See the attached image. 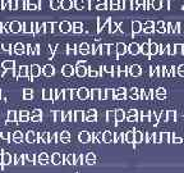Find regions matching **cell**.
I'll use <instances>...</instances> for the list:
<instances>
[{
  "mask_svg": "<svg viewBox=\"0 0 184 173\" xmlns=\"http://www.w3.org/2000/svg\"><path fill=\"white\" fill-rule=\"evenodd\" d=\"M27 159L29 160V162H35V155L33 154H28L27 155Z\"/></svg>",
  "mask_w": 184,
  "mask_h": 173,
  "instance_id": "4dcf8cb0",
  "label": "cell"
},
{
  "mask_svg": "<svg viewBox=\"0 0 184 173\" xmlns=\"http://www.w3.org/2000/svg\"><path fill=\"white\" fill-rule=\"evenodd\" d=\"M0 139H1V140H7V141H9V140H10V135H9V132H1V133H0Z\"/></svg>",
  "mask_w": 184,
  "mask_h": 173,
  "instance_id": "603a6c76",
  "label": "cell"
},
{
  "mask_svg": "<svg viewBox=\"0 0 184 173\" xmlns=\"http://www.w3.org/2000/svg\"><path fill=\"white\" fill-rule=\"evenodd\" d=\"M44 74L47 77L52 76V74H54V67H51V65H49V64L45 65V67H44Z\"/></svg>",
  "mask_w": 184,
  "mask_h": 173,
  "instance_id": "ba28073f",
  "label": "cell"
},
{
  "mask_svg": "<svg viewBox=\"0 0 184 173\" xmlns=\"http://www.w3.org/2000/svg\"><path fill=\"white\" fill-rule=\"evenodd\" d=\"M50 28H51V25H50V23H46V30H45V31H51Z\"/></svg>",
  "mask_w": 184,
  "mask_h": 173,
  "instance_id": "f35d334b",
  "label": "cell"
},
{
  "mask_svg": "<svg viewBox=\"0 0 184 173\" xmlns=\"http://www.w3.org/2000/svg\"><path fill=\"white\" fill-rule=\"evenodd\" d=\"M26 139H27V141H28V142H35V140H36L35 132H32V131H29V132H27V135H26Z\"/></svg>",
  "mask_w": 184,
  "mask_h": 173,
  "instance_id": "2e32d148",
  "label": "cell"
},
{
  "mask_svg": "<svg viewBox=\"0 0 184 173\" xmlns=\"http://www.w3.org/2000/svg\"><path fill=\"white\" fill-rule=\"evenodd\" d=\"M1 49L4 50V51H7V53H12V45H10V44H7V43L1 44Z\"/></svg>",
  "mask_w": 184,
  "mask_h": 173,
  "instance_id": "ffe728a7",
  "label": "cell"
},
{
  "mask_svg": "<svg viewBox=\"0 0 184 173\" xmlns=\"http://www.w3.org/2000/svg\"><path fill=\"white\" fill-rule=\"evenodd\" d=\"M33 23H29V22H26V23H23V32L25 34H31V32H33Z\"/></svg>",
  "mask_w": 184,
  "mask_h": 173,
  "instance_id": "8992f818",
  "label": "cell"
},
{
  "mask_svg": "<svg viewBox=\"0 0 184 173\" xmlns=\"http://www.w3.org/2000/svg\"><path fill=\"white\" fill-rule=\"evenodd\" d=\"M1 67L4 68L5 71H13L14 67H16V62L14 60H4L1 63Z\"/></svg>",
  "mask_w": 184,
  "mask_h": 173,
  "instance_id": "7a4b0ae2",
  "label": "cell"
},
{
  "mask_svg": "<svg viewBox=\"0 0 184 173\" xmlns=\"http://www.w3.org/2000/svg\"><path fill=\"white\" fill-rule=\"evenodd\" d=\"M17 9H26V0H17Z\"/></svg>",
  "mask_w": 184,
  "mask_h": 173,
  "instance_id": "d6986e66",
  "label": "cell"
},
{
  "mask_svg": "<svg viewBox=\"0 0 184 173\" xmlns=\"http://www.w3.org/2000/svg\"><path fill=\"white\" fill-rule=\"evenodd\" d=\"M32 97H33V92H32L31 89H25V91H23V99L31 100Z\"/></svg>",
  "mask_w": 184,
  "mask_h": 173,
  "instance_id": "9c48e42d",
  "label": "cell"
},
{
  "mask_svg": "<svg viewBox=\"0 0 184 173\" xmlns=\"http://www.w3.org/2000/svg\"><path fill=\"white\" fill-rule=\"evenodd\" d=\"M79 140H81L82 142H87L88 140H90V136H88L87 132H82L81 135H79Z\"/></svg>",
  "mask_w": 184,
  "mask_h": 173,
  "instance_id": "ac0fdd59",
  "label": "cell"
},
{
  "mask_svg": "<svg viewBox=\"0 0 184 173\" xmlns=\"http://www.w3.org/2000/svg\"><path fill=\"white\" fill-rule=\"evenodd\" d=\"M60 30L63 32H69L70 31V23L67 22V21H64V22L60 23Z\"/></svg>",
  "mask_w": 184,
  "mask_h": 173,
  "instance_id": "4fadbf2b",
  "label": "cell"
},
{
  "mask_svg": "<svg viewBox=\"0 0 184 173\" xmlns=\"http://www.w3.org/2000/svg\"><path fill=\"white\" fill-rule=\"evenodd\" d=\"M60 5H61V3L59 1V0H51V8L52 9H58Z\"/></svg>",
  "mask_w": 184,
  "mask_h": 173,
  "instance_id": "44dd1931",
  "label": "cell"
},
{
  "mask_svg": "<svg viewBox=\"0 0 184 173\" xmlns=\"http://www.w3.org/2000/svg\"><path fill=\"white\" fill-rule=\"evenodd\" d=\"M41 114V112L38 109H36V110H33V115H40Z\"/></svg>",
  "mask_w": 184,
  "mask_h": 173,
  "instance_id": "74e56055",
  "label": "cell"
},
{
  "mask_svg": "<svg viewBox=\"0 0 184 173\" xmlns=\"http://www.w3.org/2000/svg\"><path fill=\"white\" fill-rule=\"evenodd\" d=\"M38 159H40L41 164H46V162H47V155H46L45 153L40 154V157H38Z\"/></svg>",
  "mask_w": 184,
  "mask_h": 173,
  "instance_id": "7402d4cb",
  "label": "cell"
},
{
  "mask_svg": "<svg viewBox=\"0 0 184 173\" xmlns=\"http://www.w3.org/2000/svg\"><path fill=\"white\" fill-rule=\"evenodd\" d=\"M32 53H33V51H32V49H31V45H28V46H27V54L31 55Z\"/></svg>",
  "mask_w": 184,
  "mask_h": 173,
  "instance_id": "d590c367",
  "label": "cell"
},
{
  "mask_svg": "<svg viewBox=\"0 0 184 173\" xmlns=\"http://www.w3.org/2000/svg\"><path fill=\"white\" fill-rule=\"evenodd\" d=\"M0 97H1V94H0Z\"/></svg>",
  "mask_w": 184,
  "mask_h": 173,
  "instance_id": "7bdbcfd3",
  "label": "cell"
},
{
  "mask_svg": "<svg viewBox=\"0 0 184 173\" xmlns=\"http://www.w3.org/2000/svg\"><path fill=\"white\" fill-rule=\"evenodd\" d=\"M81 53H83V54H87V53H88L87 44H82V45H81Z\"/></svg>",
  "mask_w": 184,
  "mask_h": 173,
  "instance_id": "4316f807",
  "label": "cell"
},
{
  "mask_svg": "<svg viewBox=\"0 0 184 173\" xmlns=\"http://www.w3.org/2000/svg\"><path fill=\"white\" fill-rule=\"evenodd\" d=\"M72 0H61V7H63V9L68 10L72 8Z\"/></svg>",
  "mask_w": 184,
  "mask_h": 173,
  "instance_id": "9a60e30c",
  "label": "cell"
},
{
  "mask_svg": "<svg viewBox=\"0 0 184 173\" xmlns=\"http://www.w3.org/2000/svg\"><path fill=\"white\" fill-rule=\"evenodd\" d=\"M95 162V155L93 154H88V157H87V163L88 164H93Z\"/></svg>",
  "mask_w": 184,
  "mask_h": 173,
  "instance_id": "83f0119b",
  "label": "cell"
},
{
  "mask_svg": "<svg viewBox=\"0 0 184 173\" xmlns=\"http://www.w3.org/2000/svg\"><path fill=\"white\" fill-rule=\"evenodd\" d=\"M81 119H83V114L81 112H77V121H81Z\"/></svg>",
  "mask_w": 184,
  "mask_h": 173,
  "instance_id": "d6a6232c",
  "label": "cell"
},
{
  "mask_svg": "<svg viewBox=\"0 0 184 173\" xmlns=\"http://www.w3.org/2000/svg\"><path fill=\"white\" fill-rule=\"evenodd\" d=\"M32 121H33V122H37V121H40V119H41V115H32Z\"/></svg>",
  "mask_w": 184,
  "mask_h": 173,
  "instance_id": "1f68e13d",
  "label": "cell"
},
{
  "mask_svg": "<svg viewBox=\"0 0 184 173\" xmlns=\"http://www.w3.org/2000/svg\"><path fill=\"white\" fill-rule=\"evenodd\" d=\"M22 140H23V133L20 132V131H16L13 135V141L19 144V142H22Z\"/></svg>",
  "mask_w": 184,
  "mask_h": 173,
  "instance_id": "30bf717a",
  "label": "cell"
},
{
  "mask_svg": "<svg viewBox=\"0 0 184 173\" xmlns=\"http://www.w3.org/2000/svg\"><path fill=\"white\" fill-rule=\"evenodd\" d=\"M77 74H78L79 77H83L86 74V68L83 67H78V69H77Z\"/></svg>",
  "mask_w": 184,
  "mask_h": 173,
  "instance_id": "d4e9b609",
  "label": "cell"
},
{
  "mask_svg": "<svg viewBox=\"0 0 184 173\" xmlns=\"http://www.w3.org/2000/svg\"><path fill=\"white\" fill-rule=\"evenodd\" d=\"M60 159H61V157L59 154L52 155V163H54V164H59V163H60Z\"/></svg>",
  "mask_w": 184,
  "mask_h": 173,
  "instance_id": "cb8c5ba5",
  "label": "cell"
},
{
  "mask_svg": "<svg viewBox=\"0 0 184 173\" xmlns=\"http://www.w3.org/2000/svg\"><path fill=\"white\" fill-rule=\"evenodd\" d=\"M61 139H63L64 141L67 142L68 139H69V133H68V132H63V133H61Z\"/></svg>",
  "mask_w": 184,
  "mask_h": 173,
  "instance_id": "f546056e",
  "label": "cell"
},
{
  "mask_svg": "<svg viewBox=\"0 0 184 173\" xmlns=\"http://www.w3.org/2000/svg\"><path fill=\"white\" fill-rule=\"evenodd\" d=\"M4 32L5 34H10V23H4Z\"/></svg>",
  "mask_w": 184,
  "mask_h": 173,
  "instance_id": "f1b7e54d",
  "label": "cell"
},
{
  "mask_svg": "<svg viewBox=\"0 0 184 173\" xmlns=\"http://www.w3.org/2000/svg\"><path fill=\"white\" fill-rule=\"evenodd\" d=\"M0 164L3 165V154L1 153H0Z\"/></svg>",
  "mask_w": 184,
  "mask_h": 173,
  "instance_id": "60d3db41",
  "label": "cell"
},
{
  "mask_svg": "<svg viewBox=\"0 0 184 173\" xmlns=\"http://www.w3.org/2000/svg\"><path fill=\"white\" fill-rule=\"evenodd\" d=\"M4 32V23H0V34Z\"/></svg>",
  "mask_w": 184,
  "mask_h": 173,
  "instance_id": "8d00e7d4",
  "label": "cell"
},
{
  "mask_svg": "<svg viewBox=\"0 0 184 173\" xmlns=\"http://www.w3.org/2000/svg\"><path fill=\"white\" fill-rule=\"evenodd\" d=\"M73 73H74V71H73V67H72V65L67 64V65H64V67H63V74H64V76L69 77V76H72Z\"/></svg>",
  "mask_w": 184,
  "mask_h": 173,
  "instance_id": "277c9868",
  "label": "cell"
},
{
  "mask_svg": "<svg viewBox=\"0 0 184 173\" xmlns=\"http://www.w3.org/2000/svg\"><path fill=\"white\" fill-rule=\"evenodd\" d=\"M12 163V157L9 153H3V165H9Z\"/></svg>",
  "mask_w": 184,
  "mask_h": 173,
  "instance_id": "52a82bcc",
  "label": "cell"
},
{
  "mask_svg": "<svg viewBox=\"0 0 184 173\" xmlns=\"http://www.w3.org/2000/svg\"><path fill=\"white\" fill-rule=\"evenodd\" d=\"M23 31V25L18 21H13V22H10V32H13V34H18V32Z\"/></svg>",
  "mask_w": 184,
  "mask_h": 173,
  "instance_id": "6da1fadb",
  "label": "cell"
},
{
  "mask_svg": "<svg viewBox=\"0 0 184 173\" xmlns=\"http://www.w3.org/2000/svg\"><path fill=\"white\" fill-rule=\"evenodd\" d=\"M40 73H41V69L37 64L31 65V77H37L40 76Z\"/></svg>",
  "mask_w": 184,
  "mask_h": 173,
  "instance_id": "5b68a950",
  "label": "cell"
},
{
  "mask_svg": "<svg viewBox=\"0 0 184 173\" xmlns=\"http://www.w3.org/2000/svg\"><path fill=\"white\" fill-rule=\"evenodd\" d=\"M96 72H95V71H91V72H90V76H96Z\"/></svg>",
  "mask_w": 184,
  "mask_h": 173,
  "instance_id": "ab89813d",
  "label": "cell"
},
{
  "mask_svg": "<svg viewBox=\"0 0 184 173\" xmlns=\"http://www.w3.org/2000/svg\"><path fill=\"white\" fill-rule=\"evenodd\" d=\"M8 121L9 122H16L17 121V112L16 110H9V112H8Z\"/></svg>",
  "mask_w": 184,
  "mask_h": 173,
  "instance_id": "5bb4252c",
  "label": "cell"
},
{
  "mask_svg": "<svg viewBox=\"0 0 184 173\" xmlns=\"http://www.w3.org/2000/svg\"><path fill=\"white\" fill-rule=\"evenodd\" d=\"M44 99H45V100H47V99H50V97H51V91H50V90H47V89H46V90H44Z\"/></svg>",
  "mask_w": 184,
  "mask_h": 173,
  "instance_id": "484cf974",
  "label": "cell"
},
{
  "mask_svg": "<svg viewBox=\"0 0 184 173\" xmlns=\"http://www.w3.org/2000/svg\"><path fill=\"white\" fill-rule=\"evenodd\" d=\"M18 76L19 77H27L28 76V67H27V65H22V67L19 68Z\"/></svg>",
  "mask_w": 184,
  "mask_h": 173,
  "instance_id": "8fae6325",
  "label": "cell"
},
{
  "mask_svg": "<svg viewBox=\"0 0 184 173\" xmlns=\"http://www.w3.org/2000/svg\"><path fill=\"white\" fill-rule=\"evenodd\" d=\"M87 95H88L87 89H79V90H78V96L81 97V99H86Z\"/></svg>",
  "mask_w": 184,
  "mask_h": 173,
  "instance_id": "e0dca14e",
  "label": "cell"
},
{
  "mask_svg": "<svg viewBox=\"0 0 184 173\" xmlns=\"http://www.w3.org/2000/svg\"><path fill=\"white\" fill-rule=\"evenodd\" d=\"M28 115H29V113L27 112V110H20L19 112V121L20 122L28 121Z\"/></svg>",
  "mask_w": 184,
  "mask_h": 173,
  "instance_id": "7c38bea8",
  "label": "cell"
},
{
  "mask_svg": "<svg viewBox=\"0 0 184 173\" xmlns=\"http://www.w3.org/2000/svg\"><path fill=\"white\" fill-rule=\"evenodd\" d=\"M0 94H1V89H0Z\"/></svg>",
  "mask_w": 184,
  "mask_h": 173,
  "instance_id": "b9f144b4",
  "label": "cell"
},
{
  "mask_svg": "<svg viewBox=\"0 0 184 173\" xmlns=\"http://www.w3.org/2000/svg\"><path fill=\"white\" fill-rule=\"evenodd\" d=\"M14 53H16L17 55H22L25 54V45H23L22 43H17L16 45H14Z\"/></svg>",
  "mask_w": 184,
  "mask_h": 173,
  "instance_id": "3957f363",
  "label": "cell"
},
{
  "mask_svg": "<svg viewBox=\"0 0 184 173\" xmlns=\"http://www.w3.org/2000/svg\"><path fill=\"white\" fill-rule=\"evenodd\" d=\"M40 137L42 139V141H47V133H42V135H40Z\"/></svg>",
  "mask_w": 184,
  "mask_h": 173,
  "instance_id": "836d02e7",
  "label": "cell"
},
{
  "mask_svg": "<svg viewBox=\"0 0 184 173\" xmlns=\"http://www.w3.org/2000/svg\"><path fill=\"white\" fill-rule=\"evenodd\" d=\"M68 162H69V164H73V162H74V157H73V155H69V157H68Z\"/></svg>",
  "mask_w": 184,
  "mask_h": 173,
  "instance_id": "e575fe53",
  "label": "cell"
}]
</instances>
